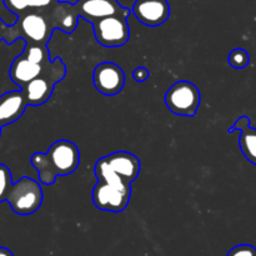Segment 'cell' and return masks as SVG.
Returning a JSON list of instances; mask_svg holds the SVG:
<instances>
[{"instance_id":"6da1fadb","label":"cell","mask_w":256,"mask_h":256,"mask_svg":"<svg viewBox=\"0 0 256 256\" xmlns=\"http://www.w3.org/2000/svg\"><path fill=\"white\" fill-rule=\"evenodd\" d=\"M36 169L40 182L52 185L58 176L70 175L80 164V152L74 142L69 140H58L52 142L46 152H35L30 159Z\"/></svg>"},{"instance_id":"7a4b0ae2","label":"cell","mask_w":256,"mask_h":256,"mask_svg":"<svg viewBox=\"0 0 256 256\" xmlns=\"http://www.w3.org/2000/svg\"><path fill=\"white\" fill-rule=\"evenodd\" d=\"M42 199L44 195L39 182L28 176H22L12 184L6 202L15 214L30 215L39 210Z\"/></svg>"},{"instance_id":"3957f363","label":"cell","mask_w":256,"mask_h":256,"mask_svg":"<svg viewBox=\"0 0 256 256\" xmlns=\"http://www.w3.org/2000/svg\"><path fill=\"white\" fill-rule=\"evenodd\" d=\"M165 105L172 112L182 116H195L202 102L196 85L186 80H179L165 94Z\"/></svg>"},{"instance_id":"277c9868","label":"cell","mask_w":256,"mask_h":256,"mask_svg":"<svg viewBox=\"0 0 256 256\" xmlns=\"http://www.w3.org/2000/svg\"><path fill=\"white\" fill-rule=\"evenodd\" d=\"M14 24L19 32L20 39L24 40L25 44L46 45L55 30L46 15L34 10H29L18 16Z\"/></svg>"},{"instance_id":"5b68a950","label":"cell","mask_w":256,"mask_h":256,"mask_svg":"<svg viewBox=\"0 0 256 256\" xmlns=\"http://www.w3.org/2000/svg\"><path fill=\"white\" fill-rule=\"evenodd\" d=\"M128 18L115 15L92 22L95 39L105 48H119L128 42L130 38V28Z\"/></svg>"},{"instance_id":"8992f818","label":"cell","mask_w":256,"mask_h":256,"mask_svg":"<svg viewBox=\"0 0 256 256\" xmlns=\"http://www.w3.org/2000/svg\"><path fill=\"white\" fill-rule=\"evenodd\" d=\"M62 66H65L62 58H56V59L48 62V64L40 65L29 62L26 58H24L20 54L19 56L15 58L14 62H12L9 75L10 79H12L18 86H20V89H22L25 85L29 84L30 82H32V80L36 79V78L42 76V75L44 74H48V72H55V70H58Z\"/></svg>"},{"instance_id":"52a82bcc","label":"cell","mask_w":256,"mask_h":256,"mask_svg":"<svg viewBox=\"0 0 256 256\" xmlns=\"http://www.w3.org/2000/svg\"><path fill=\"white\" fill-rule=\"evenodd\" d=\"M132 189L125 190L98 182L92 189V202L102 212H122L129 205Z\"/></svg>"},{"instance_id":"ba28073f","label":"cell","mask_w":256,"mask_h":256,"mask_svg":"<svg viewBox=\"0 0 256 256\" xmlns=\"http://www.w3.org/2000/svg\"><path fill=\"white\" fill-rule=\"evenodd\" d=\"M74 6L79 18L89 22L115 15L128 18L132 14V10L122 6L118 0H78Z\"/></svg>"},{"instance_id":"9c48e42d","label":"cell","mask_w":256,"mask_h":256,"mask_svg":"<svg viewBox=\"0 0 256 256\" xmlns=\"http://www.w3.org/2000/svg\"><path fill=\"white\" fill-rule=\"evenodd\" d=\"M65 74H66V66H62L55 72L42 75L25 85L22 90L26 98L28 105L38 106L45 104L52 96L55 84L62 82L65 78Z\"/></svg>"},{"instance_id":"30bf717a","label":"cell","mask_w":256,"mask_h":256,"mask_svg":"<svg viewBox=\"0 0 256 256\" xmlns=\"http://www.w3.org/2000/svg\"><path fill=\"white\" fill-rule=\"evenodd\" d=\"M94 86L100 94L112 96L119 94L125 85L124 70L115 62H105L96 65L92 72Z\"/></svg>"},{"instance_id":"8fae6325","label":"cell","mask_w":256,"mask_h":256,"mask_svg":"<svg viewBox=\"0 0 256 256\" xmlns=\"http://www.w3.org/2000/svg\"><path fill=\"white\" fill-rule=\"evenodd\" d=\"M132 12L142 24L159 26L170 16V5L166 0H136Z\"/></svg>"},{"instance_id":"7c38bea8","label":"cell","mask_w":256,"mask_h":256,"mask_svg":"<svg viewBox=\"0 0 256 256\" xmlns=\"http://www.w3.org/2000/svg\"><path fill=\"white\" fill-rule=\"evenodd\" d=\"M40 12L46 15L54 29H59L66 34H72L76 29L79 15H78L76 9H75L72 2H60L59 0L52 8Z\"/></svg>"},{"instance_id":"4fadbf2b","label":"cell","mask_w":256,"mask_h":256,"mask_svg":"<svg viewBox=\"0 0 256 256\" xmlns=\"http://www.w3.org/2000/svg\"><path fill=\"white\" fill-rule=\"evenodd\" d=\"M109 166L122 178L124 182L132 185L140 172V160L129 152H115L104 156Z\"/></svg>"},{"instance_id":"5bb4252c","label":"cell","mask_w":256,"mask_h":256,"mask_svg":"<svg viewBox=\"0 0 256 256\" xmlns=\"http://www.w3.org/2000/svg\"><path fill=\"white\" fill-rule=\"evenodd\" d=\"M28 106L22 90L5 92L0 96V126L12 124L22 118Z\"/></svg>"},{"instance_id":"9a60e30c","label":"cell","mask_w":256,"mask_h":256,"mask_svg":"<svg viewBox=\"0 0 256 256\" xmlns=\"http://www.w3.org/2000/svg\"><path fill=\"white\" fill-rule=\"evenodd\" d=\"M240 132L239 145L245 159L256 165V129L250 125V118L242 115L229 129L230 134Z\"/></svg>"},{"instance_id":"2e32d148","label":"cell","mask_w":256,"mask_h":256,"mask_svg":"<svg viewBox=\"0 0 256 256\" xmlns=\"http://www.w3.org/2000/svg\"><path fill=\"white\" fill-rule=\"evenodd\" d=\"M94 172H95V176H96L98 182H106V184L120 188V189H125V190L132 189V185L128 184L126 182H124V180H122V178H120L119 175H118L116 172L109 166V164L105 162L104 156L95 162Z\"/></svg>"},{"instance_id":"e0dca14e","label":"cell","mask_w":256,"mask_h":256,"mask_svg":"<svg viewBox=\"0 0 256 256\" xmlns=\"http://www.w3.org/2000/svg\"><path fill=\"white\" fill-rule=\"evenodd\" d=\"M22 55L24 58H26L29 62H35V64L44 65L52 62V60L50 59V52L46 45L25 44L24 52H22Z\"/></svg>"},{"instance_id":"ac0fdd59","label":"cell","mask_w":256,"mask_h":256,"mask_svg":"<svg viewBox=\"0 0 256 256\" xmlns=\"http://www.w3.org/2000/svg\"><path fill=\"white\" fill-rule=\"evenodd\" d=\"M228 62L234 69H245L250 62V55L242 48H236L232 50L228 56Z\"/></svg>"},{"instance_id":"d6986e66","label":"cell","mask_w":256,"mask_h":256,"mask_svg":"<svg viewBox=\"0 0 256 256\" xmlns=\"http://www.w3.org/2000/svg\"><path fill=\"white\" fill-rule=\"evenodd\" d=\"M12 186V172L9 168L4 164H0V202H6L8 194Z\"/></svg>"},{"instance_id":"ffe728a7","label":"cell","mask_w":256,"mask_h":256,"mask_svg":"<svg viewBox=\"0 0 256 256\" xmlns=\"http://www.w3.org/2000/svg\"><path fill=\"white\" fill-rule=\"evenodd\" d=\"M18 39H20V36L15 24L6 25L0 18V40H4L6 44H12Z\"/></svg>"},{"instance_id":"44dd1931","label":"cell","mask_w":256,"mask_h":256,"mask_svg":"<svg viewBox=\"0 0 256 256\" xmlns=\"http://www.w3.org/2000/svg\"><path fill=\"white\" fill-rule=\"evenodd\" d=\"M8 10L14 12L16 16L29 12V0H2Z\"/></svg>"},{"instance_id":"7402d4cb","label":"cell","mask_w":256,"mask_h":256,"mask_svg":"<svg viewBox=\"0 0 256 256\" xmlns=\"http://www.w3.org/2000/svg\"><path fill=\"white\" fill-rule=\"evenodd\" d=\"M226 256H256V248L249 244L236 245L229 250Z\"/></svg>"},{"instance_id":"603a6c76","label":"cell","mask_w":256,"mask_h":256,"mask_svg":"<svg viewBox=\"0 0 256 256\" xmlns=\"http://www.w3.org/2000/svg\"><path fill=\"white\" fill-rule=\"evenodd\" d=\"M58 2L59 0H29V9L34 12H44Z\"/></svg>"},{"instance_id":"cb8c5ba5","label":"cell","mask_w":256,"mask_h":256,"mask_svg":"<svg viewBox=\"0 0 256 256\" xmlns=\"http://www.w3.org/2000/svg\"><path fill=\"white\" fill-rule=\"evenodd\" d=\"M150 76V72L145 66H139L132 72V78L135 82H144Z\"/></svg>"},{"instance_id":"d4e9b609","label":"cell","mask_w":256,"mask_h":256,"mask_svg":"<svg viewBox=\"0 0 256 256\" xmlns=\"http://www.w3.org/2000/svg\"><path fill=\"white\" fill-rule=\"evenodd\" d=\"M0 256H14L12 252V250H9L8 248L0 246Z\"/></svg>"},{"instance_id":"484cf974","label":"cell","mask_w":256,"mask_h":256,"mask_svg":"<svg viewBox=\"0 0 256 256\" xmlns=\"http://www.w3.org/2000/svg\"><path fill=\"white\" fill-rule=\"evenodd\" d=\"M0 132H2V126H0Z\"/></svg>"}]
</instances>
